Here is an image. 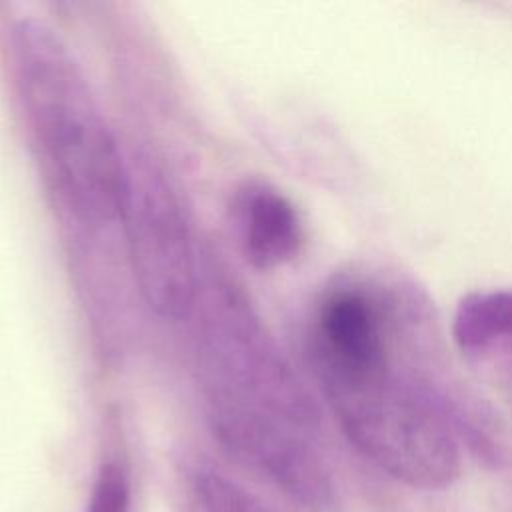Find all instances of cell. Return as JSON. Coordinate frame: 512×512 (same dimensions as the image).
<instances>
[{"instance_id":"cell-1","label":"cell","mask_w":512,"mask_h":512,"mask_svg":"<svg viewBox=\"0 0 512 512\" xmlns=\"http://www.w3.org/2000/svg\"><path fill=\"white\" fill-rule=\"evenodd\" d=\"M312 372L348 442L390 478L444 490L460 476V440L486 434L456 382L434 306L388 272L376 296L330 302L310 322Z\"/></svg>"},{"instance_id":"cell-2","label":"cell","mask_w":512,"mask_h":512,"mask_svg":"<svg viewBox=\"0 0 512 512\" xmlns=\"http://www.w3.org/2000/svg\"><path fill=\"white\" fill-rule=\"evenodd\" d=\"M192 312L200 388L220 444L264 470L314 442L320 408L238 286L206 270Z\"/></svg>"},{"instance_id":"cell-3","label":"cell","mask_w":512,"mask_h":512,"mask_svg":"<svg viewBox=\"0 0 512 512\" xmlns=\"http://www.w3.org/2000/svg\"><path fill=\"white\" fill-rule=\"evenodd\" d=\"M14 46L24 108L64 200L90 224L120 218L128 168L82 70L44 24L22 22Z\"/></svg>"},{"instance_id":"cell-4","label":"cell","mask_w":512,"mask_h":512,"mask_svg":"<svg viewBox=\"0 0 512 512\" xmlns=\"http://www.w3.org/2000/svg\"><path fill=\"white\" fill-rule=\"evenodd\" d=\"M136 284L162 318L192 314L200 266L188 222L164 176L148 162L128 168L120 214Z\"/></svg>"},{"instance_id":"cell-5","label":"cell","mask_w":512,"mask_h":512,"mask_svg":"<svg viewBox=\"0 0 512 512\" xmlns=\"http://www.w3.org/2000/svg\"><path fill=\"white\" fill-rule=\"evenodd\" d=\"M234 220L252 266L274 270L290 262L304 242L294 204L266 182H246L234 196Z\"/></svg>"},{"instance_id":"cell-6","label":"cell","mask_w":512,"mask_h":512,"mask_svg":"<svg viewBox=\"0 0 512 512\" xmlns=\"http://www.w3.org/2000/svg\"><path fill=\"white\" fill-rule=\"evenodd\" d=\"M452 338L472 362H500L512 354V288L466 294L452 318Z\"/></svg>"},{"instance_id":"cell-7","label":"cell","mask_w":512,"mask_h":512,"mask_svg":"<svg viewBox=\"0 0 512 512\" xmlns=\"http://www.w3.org/2000/svg\"><path fill=\"white\" fill-rule=\"evenodd\" d=\"M196 494L204 512H270L244 486L208 468L196 474Z\"/></svg>"},{"instance_id":"cell-8","label":"cell","mask_w":512,"mask_h":512,"mask_svg":"<svg viewBox=\"0 0 512 512\" xmlns=\"http://www.w3.org/2000/svg\"><path fill=\"white\" fill-rule=\"evenodd\" d=\"M84 512H130V482L116 462H104L94 478Z\"/></svg>"},{"instance_id":"cell-9","label":"cell","mask_w":512,"mask_h":512,"mask_svg":"<svg viewBox=\"0 0 512 512\" xmlns=\"http://www.w3.org/2000/svg\"><path fill=\"white\" fill-rule=\"evenodd\" d=\"M502 362V368H504V376H506V386L510 390V396H512V354H508L506 358L500 360Z\"/></svg>"}]
</instances>
